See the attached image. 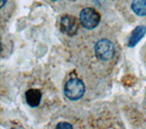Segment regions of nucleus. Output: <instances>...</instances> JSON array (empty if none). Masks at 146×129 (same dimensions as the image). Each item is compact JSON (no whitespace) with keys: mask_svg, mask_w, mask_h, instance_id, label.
Segmentation results:
<instances>
[{"mask_svg":"<svg viewBox=\"0 0 146 129\" xmlns=\"http://www.w3.org/2000/svg\"><path fill=\"white\" fill-rule=\"evenodd\" d=\"M85 93V86L79 78H72L68 80L65 87H64V94L66 97L70 100L76 101L80 99Z\"/></svg>","mask_w":146,"mask_h":129,"instance_id":"1","label":"nucleus"},{"mask_svg":"<svg viewBox=\"0 0 146 129\" xmlns=\"http://www.w3.org/2000/svg\"><path fill=\"white\" fill-rule=\"evenodd\" d=\"M100 21V16L94 8H84L80 14V22L81 26L86 29H93L99 25Z\"/></svg>","mask_w":146,"mask_h":129,"instance_id":"2","label":"nucleus"},{"mask_svg":"<svg viewBox=\"0 0 146 129\" xmlns=\"http://www.w3.org/2000/svg\"><path fill=\"white\" fill-rule=\"evenodd\" d=\"M95 56L100 61H108L114 56V45L108 39H102L98 41L94 47Z\"/></svg>","mask_w":146,"mask_h":129,"instance_id":"3","label":"nucleus"},{"mask_svg":"<svg viewBox=\"0 0 146 129\" xmlns=\"http://www.w3.org/2000/svg\"><path fill=\"white\" fill-rule=\"evenodd\" d=\"M60 30L63 34L68 36H74L79 30V22L73 16H64L60 20Z\"/></svg>","mask_w":146,"mask_h":129,"instance_id":"4","label":"nucleus"},{"mask_svg":"<svg viewBox=\"0 0 146 129\" xmlns=\"http://www.w3.org/2000/svg\"><path fill=\"white\" fill-rule=\"evenodd\" d=\"M41 98H42V94L38 89H29L26 92V100L31 107H36L39 105Z\"/></svg>","mask_w":146,"mask_h":129,"instance_id":"5","label":"nucleus"},{"mask_svg":"<svg viewBox=\"0 0 146 129\" xmlns=\"http://www.w3.org/2000/svg\"><path fill=\"white\" fill-rule=\"evenodd\" d=\"M146 34V26H139L135 27V29L132 31V33L129 38V42H128V45L130 47H135L137 43L143 38L144 35Z\"/></svg>","mask_w":146,"mask_h":129,"instance_id":"6","label":"nucleus"},{"mask_svg":"<svg viewBox=\"0 0 146 129\" xmlns=\"http://www.w3.org/2000/svg\"><path fill=\"white\" fill-rule=\"evenodd\" d=\"M131 9L137 16H146V0H132Z\"/></svg>","mask_w":146,"mask_h":129,"instance_id":"7","label":"nucleus"},{"mask_svg":"<svg viewBox=\"0 0 146 129\" xmlns=\"http://www.w3.org/2000/svg\"><path fill=\"white\" fill-rule=\"evenodd\" d=\"M57 128H68V129H71L72 128V126L70 125V123H66V122H60L58 124L57 126Z\"/></svg>","mask_w":146,"mask_h":129,"instance_id":"8","label":"nucleus"},{"mask_svg":"<svg viewBox=\"0 0 146 129\" xmlns=\"http://www.w3.org/2000/svg\"><path fill=\"white\" fill-rule=\"evenodd\" d=\"M1 1H2V4H1V7H3L5 6V4H6V2L7 1V0H1Z\"/></svg>","mask_w":146,"mask_h":129,"instance_id":"9","label":"nucleus"},{"mask_svg":"<svg viewBox=\"0 0 146 129\" xmlns=\"http://www.w3.org/2000/svg\"><path fill=\"white\" fill-rule=\"evenodd\" d=\"M51 1H57V0H51Z\"/></svg>","mask_w":146,"mask_h":129,"instance_id":"10","label":"nucleus"}]
</instances>
